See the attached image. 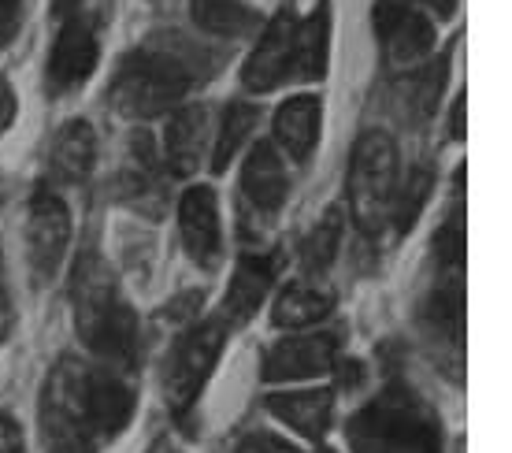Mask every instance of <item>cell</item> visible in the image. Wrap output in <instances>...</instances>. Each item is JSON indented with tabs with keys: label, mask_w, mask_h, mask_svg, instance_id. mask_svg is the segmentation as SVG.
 <instances>
[{
	"label": "cell",
	"mask_w": 512,
	"mask_h": 453,
	"mask_svg": "<svg viewBox=\"0 0 512 453\" xmlns=\"http://www.w3.org/2000/svg\"><path fill=\"white\" fill-rule=\"evenodd\" d=\"M71 305L75 331L101 361L112 368H134L138 361V320L119 290L112 268L97 249H86L71 272Z\"/></svg>",
	"instance_id": "6da1fadb"
},
{
	"label": "cell",
	"mask_w": 512,
	"mask_h": 453,
	"mask_svg": "<svg viewBox=\"0 0 512 453\" xmlns=\"http://www.w3.org/2000/svg\"><path fill=\"white\" fill-rule=\"evenodd\" d=\"M197 75L205 78V64H197L190 41L167 38V45L153 41L119 60L108 97L123 116L149 119L167 112L171 104H179Z\"/></svg>",
	"instance_id": "7a4b0ae2"
},
{
	"label": "cell",
	"mask_w": 512,
	"mask_h": 453,
	"mask_svg": "<svg viewBox=\"0 0 512 453\" xmlns=\"http://www.w3.org/2000/svg\"><path fill=\"white\" fill-rule=\"evenodd\" d=\"M327 41H331L327 8H316L308 19H294V12H279L268 23L253 56L245 60V90L268 93L279 90L290 78H323Z\"/></svg>",
	"instance_id": "3957f363"
},
{
	"label": "cell",
	"mask_w": 512,
	"mask_h": 453,
	"mask_svg": "<svg viewBox=\"0 0 512 453\" xmlns=\"http://www.w3.org/2000/svg\"><path fill=\"white\" fill-rule=\"evenodd\" d=\"M353 453H442L438 416L409 387L383 390L349 420Z\"/></svg>",
	"instance_id": "277c9868"
},
{
	"label": "cell",
	"mask_w": 512,
	"mask_h": 453,
	"mask_svg": "<svg viewBox=\"0 0 512 453\" xmlns=\"http://www.w3.org/2000/svg\"><path fill=\"white\" fill-rule=\"evenodd\" d=\"M41 439L45 453H97L101 439L93 431L86 402V364L64 357L41 387Z\"/></svg>",
	"instance_id": "5b68a950"
},
{
	"label": "cell",
	"mask_w": 512,
	"mask_h": 453,
	"mask_svg": "<svg viewBox=\"0 0 512 453\" xmlns=\"http://www.w3.org/2000/svg\"><path fill=\"white\" fill-rule=\"evenodd\" d=\"M397 194V149L394 142L368 130L349 160V208L360 231L375 234L390 220V205Z\"/></svg>",
	"instance_id": "8992f818"
},
{
	"label": "cell",
	"mask_w": 512,
	"mask_h": 453,
	"mask_svg": "<svg viewBox=\"0 0 512 453\" xmlns=\"http://www.w3.org/2000/svg\"><path fill=\"white\" fill-rule=\"evenodd\" d=\"M223 342H227V324L219 316L190 327L175 342V350H171L164 368V394L175 416H186L193 409V402L201 398V390H205L208 376L216 368L219 353H223Z\"/></svg>",
	"instance_id": "52a82bcc"
},
{
	"label": "cell",
	"mask_w": 512,
	"mask_h": 453,
	"mask_svg": "<svg viewBox=\"0 0 512 453\" xmlns=\"http://www.w3.org/2000/svg\"><path fill=\"white\" fill-rule=\"evenodd\" d=\"M67 242H71V212L64 197H56L52 190H38L30 197V216H26V253H30V272L38 283L56 279Z\"/></svg>",
	"instance_id": "ba28073f"
},
{
	"label": "cell",
	"mask_w": 512,
	"mask_h": 453,
	"mask_svg": "<svg viewBox=\"0 0 512 453\" xmlns=\"http://www.w3.org/2000/svg\"><path fill=\"white\" fill-rule=\"evenodd\" d=\"M334 364H338V338L331 331H316V335H294L275 342L264 357L260 376L268 383H294V379L323 376Z\"/></svg>",
	"instance_id": "9c48e42d"
},
{
	"label": "cell",
	"mask_w": 512,
	"mask_h": 453,
	"mask_svg": "<svg viewBox=\"0 0 512 453\" xmlns=\"http://www.w3.org/2000/svg\"><path fill=\"white\" fill-rule=\"evenodd\" d=\"M93 67H97V34L82 15H67L49 52V71H45L49 93H67L82 86L93 75Z\"/></svg>",
	"instance_id": "30bf717a"
},
{
	"label": "cell",
	"mask_w": 512,
	"mask_h": 453,
	"mask_svg": "<svg viewBox=\"0 0 512 453\" xmlns=\"http://www.w3.org/2000/svg\"><path fill=\"white\" fill-rule=\"evenodd\" d=\"M179 231L190 253L201 268H216L223 257V231H219V205L216 190L193 186L179 201Z\"/></svg>",
	"instance_id": "8fae6325"
},
{
	"label": "cell",
	"mask_w": 512,
	"mask_h": 453,
	"mask_svg": "<svg viewBox=\"0 0 512 453\" xmlns=\"http://www.w3.org/2000/svg\"><path fill=\"white\" fill-rule=\"evenodd\" d=\"M86 402L97 439H116L123 435L134 416V390L108 368H86Z\"/></svg>",
	"instance_id": "7c38bea8"
},
{
	"label": "cell",
	"mask_w": 512,
	"mask_h": 453,
	"mask_svg": "<svg viewBox=\"0 0 512 453\" xmlns=\"http://www.w3.org/2000/svg\"><path fill=\"white\" fill-rule=\"evenodd\" d=\"M290 194V179L282 168L279 153L271 142H260L249 149L242 168V197L245 205L253 208L256 216H275Z\"/></svg>",
	"instance_id": "4fadbf2b"
},
{
	"label": "cell",
	"mask_w": 512,
	"mask_h": 453,
	"mask_svg": "<svg viewBox=\"0 0 512 453\" xmlns=\"http://www.w3.org/2000/svg\"><path fill=\"white\" fill-rule=\"evenodd\" d=\"M271 283H275V257H268V253H249V257H242L231 275L219 320L231 327L245 324L260 309V301L268 298Z\"/></svg>",
	"instance_id": "5bb4252c"
},
{
	"label": "cell",
	"mask_w": 512,
	"mask_h": 453,
	"mask_svg": "<svg viewBox=\"0 0 512 453\" xmlns=\"http://www.w3.org/2000/svg\"><path fill=\"white\" fill-rule=\"evenodd\" d=\"M268 413L282 420L286 428H294L305 439H323L331 428L334 416V394L331 390H286V394H271Z\"/></svg>",
	"instance_id": "9a60e30c"
},
{
	"label": "cell",
	"mask_w": 512,
	"mask_h": 453,
	"mask_svg": "<svg viewBox=\"0 0 512 453\" xmlns=\"http://www.w3.org/2000/svg\"><path fill=\"white\" fill-rule=\"evenodd\" d=\"M208 112L201 104H186L175 116L167 119L164 130V164L175 175H190L201 164V149H205Z\"/></svg>",
	"instance_id": "2e32d148"
},
{
	"label": "cell",
	"mask_w": 512,
	"mask_h": 453,
	"mask_svg": "<svg viewBox=\"0 0 512 453\" xmlns=\"http://www.w3.org/2000/svg\"><path fill=\"white\" fill-rule=\"evenodd\" d=\"M160 190H164V171H160V156H156L153 138L138 130L127 142V160H123V197L145 208L153 201V212L160 208Z\"/></svg>",
	"instance_id": "e0dca14e"
},
{
	"label": "cell",
	"mask_w": 512,
	"mask_h": 453,
	"mask_svg": "<svg viewBox=\"0 0 512 453\" xmlns=\"http://www.w3.org/2000/svg\"><path fill=\"white\" fill-rule=\"evenodd\" d=\"M97 160V138L86 119H71L60 127L56 142H52V171L64 182H82L93 171Z\"/></svg>",
	"instance_id": "ac0fdd59"
},
{
	"label": "cell",
	"mask_w": 512,
	"mask_h": 453,
	"mask_svg": "<svg viewBox=\"0 0 512 453\" xmlns=\"http://www.w3.org/2000/svg\"><path fill=\"white\" fill-rule=\"evenodd\" d=\"M275 138L294 160H305L320 138V101L316 97H294L275 116Z\"/></svg>",
	"instance_id": "d6986e66"
},
{
	"label": "cell",
	"mask_w": 512,
	"mask_h": 453,
	"mask_svg": "<svg viewBox=\"0 0 512 453\" xmlns=\"http://www.w3.org/2000/svg\"><path fill=\"white\" fill-rule=\"evenodd\" d=\"M331 309H334L331 290H323V286H316V283H294L279 294L275 309H271V320H275L279 327L297 331V327L320 324Z\"/></svg>",
	"instance_id": "ffe728a7"
},
{
	"label": "cell",
	"mask_w": 512,
	"mask_h": 453,
	"mask_svg": "<svg viewBox=\"0 0 512 453\" xmlns=\"http://www.w3.org/2000/svg\"><path fill=\"white\" fill-rule=\"evenodd\" d=\"M193 23L216 34V38H245L260 26L256 8H249L245 0H190Z\"/></svg>",
	"instance_id": "44dd1931"
},
{
	"label": "cell",
	"mask_w": 512,
	"mask_h": 453,
	"mask_svg": "<svg viewBox=\"0 0 512 453\" xmlns=\"http://www.w3.org/2000/svg\"><path fill=\"white\" fill-rule=\"evenodd\" d=\"M342 231H346L342 208H331V212L308 231V238L301 242V268H305L308 275H320L331 268L334 257H338V246H342Z\"/></svg>",
	"instance_id": "7402d4cb"
},
{
	"label": "cell",
	"mask_w": 512,
	"mask_h": 453,
	"mask_svg": "<svg viewBox=\"0 0 512 453\" xmlns=\"http://www.w3.org/2000/svg\"><path fill=\"white\" fill-rule=\"evenodd\" d=\"M256 127V108L245 101H231L227 104V112H223V123H219V134H216V153H212V168L216 171H227L238 149L245 145V138L253 134Z\"/></svg>",
	"instance_id": "603a6c76"
},
{
	"label": "cell",
	"mask_w": 512,
	"mask_h": 453,
	"mask_svg": "<svg viewBox=\"0 0 512 453\" xmlns=\"http://www.w3.org/2000/svg\"><path fill=\"white\" fill-rule=\"evenodd\" d=\"M386 41H390V60L394 64H412V60H420L423 52L435 45V26H431L427 15L409 12L394 26V34Z\"/></svg>",
	"instance_id": "cb8c5ba5"
},
{
	"label": "cell",
	"mask_w": 512,
	"mask_h": 453,
	"mask_svg": "<svg viewBox=\"0 0 512 453\" xmlns=\"http://www.w3.org/2000/svg\"><path fill=\"white\" fill-rule=\"evenodd\" d=\"M431 197V168H416L409 175V182L394 194V205H390V216H394L397 234H409L420 220L423 205Z\"/></svg>",
	"instance_id": "d4e9b609"
},
{
	"label": "cell",
	"mask_w": 512,
	"mask_h": 453,
	"mask_svg": "<svg viewBox=\"0 0 512 453\" xmlns=\"http://www.w3.org/2000/svg\"><path fill=\"white\" fill-rule=\"evenodd\" d=\"M435 260L446 275H461V268H464V212H461V205H453L446 223L438 227Z\"/></svg>",
	"instance_id": "484cf974"
},
{
	"label": "cell",
	"mask_w": 512,
	"mask_h": 453,
	"mask_svg": "<svg viewBox=\"0 0 512 453\" xmlns=\"http://www.w3.org/2000/svg\"><path fill=\"white\" fill-rule=\"evenodd\" d=\"M442 82H446V60H438V64H431L427 71L412 75V82L405 90H412V108H416L420 116H431V112H435L438 97H442Z\"/></svg>",
	"instance_id": "4316f807"
},
{
	"label": "cell",
	"mask_w": 512,
	"mask_h": 453,
	"mask_svg": "<svg viewBox=\"0 0 512 453\" xmlns=\"http://www.w3.org/2000/svg\"><path fill=\"white\" fill-rule=\"evenodd\" d=\"M409 0H375V8H372V23H375V34L379 38H390L394 34V26L409 15Z\"/></svg>",
	"instance_id": "83f0119b"
},
{
	"label": "cell",
	"mask_w": 512,
	"mask_h": 453,
	"mask_svg": "<svg viewBox=\"0 0 512 453\" xmlns=\"http://www.w3.org/2000/svg\"><path fill=\"white\" fill-rule=\"evenodd\" d=\"M238 453H301V450H297L294 442L271 435V431H253V435H245L238 442Z\"/></svg>",
	"instance_id": "f1b7e54d"
},
{
	"label": "cell",
	"mask_w": 512,
	"mask_h": 453,
	"mask_svg": "<svg viewBox=\"0 0 512 453\" xmlns=\"http://www.w3.org/2000/svg\"><path fill=\"white\" fill-rule=\"evenodd\" d=\"M23 4L26 0H0V49L12 45V38L23 26Z\"/></svg>",
	"instance_id": "f546056e"
},
{
	"label": "cell",
	"mask_w": 512,
	"mask_h": 453,
	"mask_svg": "<svg viewBox=\"0 0 512 453\" xmlns=\"http://www.w3.org/2000/svg\"><path fill=\"white\" fill-rule=\"evenodd\" d=\"M0 453H23V428L8 413H0Z\"/></svg>",
	"instance_id": "4dcf8cb0"
},
{
	"label": "cell",
	"mask_w": 512,
	"mask_h": 453,
	"mask_svg": "<svg viewBox=\"0 0 512 453\" xmlns=\"http://www.w3.org/2000/svg\"><path fill=\"white\" fill-rule=\"evenodd\" d=\"M12 119H15V90L12 82L0 75V134L12 127Z\"/></svg>",
	"instance_id": "1f68e13d"
},
{
	"label": "cell",
	"mask_w": 512,
	"mask_h": 453,
	"mask_svg": "<svg viewBox=\"0 0 512 453\" xmlns=\"http://www.w3.org/2000/svg\"><path fill=\"white\" fill-rule=\"evenodd\" d=\"M464 108H468V93H461L457 104H453V138H457V142L464 138Z\"/></svg>",
	"instance_id": "d6a6232c"
},
{
	"label": "cell",
	"mask_w": 512,
	"mask_h": 453,
	"mask_svg": "<svg viewBox=\"0 0 512 453\" xmlns=\"http://www.w3.org/2000/svg\"><path fill=\"white\" fill-rule=\"evenodd\" d=\"M423 4H427V8H431L438 19H449V15L457 12V0H423Z\"/></svg>",
	"instance_id": "836d02e7"
},
{
	"label": "cell",
	"mask_w": 512,
	"mask_h": 453,
	"mask_svg": "<svg viewBox=\"0 0 512 453\" xmlns=\"http://www.w3.org/2000/svg\"><path fill=\"white\" fill-rule=\"evenodd\" d=\"M49 4H52V15L67 19V15H75V8L82 4V0H49Z\"/></svg>",
	"instance_id": "e575fe53"
},
{
	"label": "cell",
	"mask_w": 512,
	"mask_h": 453,
	"mask_svg": "<svg viewBox=\"0 0 512 453\" xmlns=\"http://www.w3.org/2000/svg\"><path fill=\"white\" fill-rule=\"evenodd\" d=\"M8 324H12V312H8V301L0 294V338L8 335Z\"/></svg>",
	"instance_id": "d590c367"
},
{
	"label": "cell",
	"mask_w": 512,
	"mask_h": 453,
	"mask_svg": "<svg viewBox=\"0 0 512 453\" xmlns=\"http://www.w3.org/2000/svg\"><path fill=\"white\" fill-rule=\"evenodd\" d=\"M149 453H182V450H179V446H171V442H156Z\"/></svg>",
	"instance_id": "8d00e7d4"
},
{
	"label": "cell",
	"mask_w": 512,
	"mask_h": 453,
	"mask_svg": "<svg viewBox=\"0 0 512 453\" xmlns=\"http://www.w3.org/2000/svg\"><path fill=\"white\" fill-rule=\"evenodd\" d=\"M320 453H334V450H320Z\"/></svg>",
	"instance_id": "74e56055"
}]
</instances>
